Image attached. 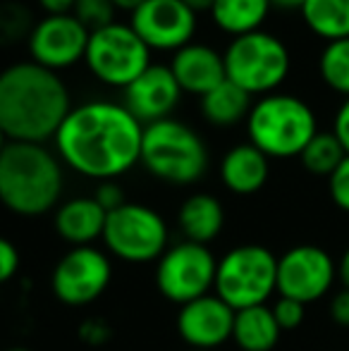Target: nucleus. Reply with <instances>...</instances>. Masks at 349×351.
Segmentation results:
<instances>
[{"label":"nucleus","mask_w":349,"mask_h":351,"mask_svg":"<svg viewBox=\"0 0 349 351\" xmlns=\"http://www.w3.org/2000/svg\"><path fill=\"white\" fill-rule=\"evenodd\" d=\"M144 125L125 103L86 101L70 110L56 134V153L77 175L115 180L139 162Z\"/></svg>","instance_id":"nucleus-1"},{"label":"nucleus","mask_w":349,"mask_h":351,"mask_svg":"<svg viewBox=\"0 0 349 351\" xmlns=\"http://www.w3.org/2000/svg\"><path fill=\"white\" fill-rule=\"evenodd\" d=\"M72 110L70 91L58 72L32 60L0 72V132L8 141L46 143Z\"/></svg>","instance_id":"nucleus-2"},{"label":"nucleus","mask_w":349,"mask_h":351,"mask_svg":"<svg viewBox=\"0 0 349 351\" xmlns=\"http://www.w3.org/2000/svg\"><path fill=\"white\" fill-rule=\"evenodd\" d=\"M62 194V162L46 143L8 141L0 153V204L22 217L53 210Z\"/></svg>","instance_id":"nucleus-3"},{"label":"nucleus","mask_w":349,"mask_h":351,"mask_svg":"<svg viewBox=\"0 0 349 351\" xmlns=\"http://www.w3.org/2000/svg\"><path fill=\"white\" fill-rule=\"evenodd\" d=\"M249 143L268 158L302 156L306 143L318 134L311 106L289 93H268L252 106L247 117Z\"/></svg>","instance_id":"nucleus-4"},{"label":"nucleus","mask_w":349,"mask_h":351,"mask_svg":"<svg viewBox=\"0 0 349 351\" xmlns=\"http://www.w3.org/2000/svg\"><path fill=\"white\" fill-rule=\"evenodd\" d=\"M139 162L168 184H194L208 170V148L189 125L168 117L144 127Z\"/></svg>","instance_id":"nucleus-5"},{"label":"nucleus","mask_w":349,"mask_h":351,"mask_svg":"<svg viewBox=\"0 0 349 351\" xmlns=\"http://www.w3.org/2000/svg\"><path fill=\"white\" fill-rule=\"evenodd\" d=\"M225 77L249 96H268L287 79L292 60L289 51L275 34L263 29L237 36L223 53Z\"/></svg>","instance_id":"nucleus-6"},{"label":"nucleus","mask_w":349,"mask_h":351,"mask_svg":"<svg viewBox=\"0 0 349 351\" xmlns=\"http://www.w3.org/2000/svg\"><path fill=\"white\" fill-rule=\"evenodd\" d=\"M213 289L232 311L263 306L278 291V258L265 246H237L218 261Z\"/></svg>","instance_id":"nucleus-7"},{"label":"nucleus","mask_w":349,"mask_h":351,"mask_svg":"<svg viewBox=\"0 0 349 351\" xmlns=\"http://www.w3.org/2000/svg\"><path fill=\"white\" fill-rule=\"evenodd\" d=\"M84 62L101 84L125 91L141 72L151 67V48L130 24L112 22L91 32Z\"/></svg>","instance_id":"nucleus-8"},{"label":"nucleus","mask_w":349,"mask_h":351,"mask_svg":"<svg viewBox=\"0 0 349 351\" xmlns=\"http://www.w3.org/2000/svg\"><path fill=\"white\" fill-rule=\"evenodd\" d=\"M103 241L115 258L151 263L168 251V225L149 206L125 204L108 213Z\"/></svg>","instance_id":"nucleus-9"},{"label":"nucleus","mask_w":349,"mask_h":351,"mask_svg":"<svg viewBox=\"0 0 349 351\" xmlns=\"http://www.w3.org/2000/svg\"><path fill=\"white\" fill-rule=\"evenodd\" d=\"M218 261L208 246L182 241L165 251L156 268V285L168 301L184 306L206 296L215 285Z\"/></svg>","instance_id":"nucleus-10"},{"label":"nucleus","mask_w":349,"mask_h":351,"mask_svg":"<svg viewBox=\"0 0 349 351\" xmlns=\"http://www.w3.org/2000/svg\"><path fill=\"white\" fill-rule=\"evenodd\" d=\"M91 32L75 14H46L27 38L29 58L51 72L75 67L84 60Z\"/></svg>","instance_id":"nucleus-11"},{"label":"nucleus","mask_w":349,"mask_h":351,"mask_svg":"<svg viewBox=\"0 0 349 351\" xmlns=\"http://www.w3.org/2000/svg\"><path fill=\"white\" fill-rule=\"evenodd\" d=\"M112 278L110 258L96 246H75L53 270V294L67 306H86L108 289Z\"/></svg>","instance_id":"nucleus-12"},{"label":"nucleus","mask_w":349,"mask_h":351,"mask_svg":"<svg viewBox=\"0 0 349 351\" xmlns=\"http://www.w3.org/2000/svg\"><path fill=\"white\" fill-rule=\"evenodd\" d=\"M337 278V265L326 249L302 244L278 258V291L280 296L311 304L330 291Z\"/></svg>","instance_id":"nucleus-13"},{"label":"nucleus","mask_w":349,"mask_h":351,"mask_svg":"<svg viewBox=\"0 0 349 351\" xmlns=\"http://www.w3.org/2000/svg\"><path fill=\"white\" fill-rule=\"evenodd\" d=\"M130 27L151 51H173L189 46L196 34V12L182 0H146L132 12Z\"/></svg>","instance_id":"nucleus-14"},{"label":"nucleus","mask_w":349,"mask_h":351,"mask_svg":"<svg viewBox=\"0 0 349 351\" xmlns=\"http://www.w3.org/2000/svg\"><path fill=\"white\" fill-rule=\"evenodd\" d=\"M232 325L234 311L215 294L189 301L177 315V332L191 349L213 351L232 339Z\"/></svg>","instance_id":"nucleus-15"},{"label":"nucleus","mask_w":349,"mask_h":351,"mask_svg":"<svg viewBox=\"0 0 349 351\" xmlns=\"http://www.w3.org/2000/svg\"><path fill=\"white\" fill-rule=\"evenodd\" d=\"M180 98L182 88L170 65H156V62H151L149 70L141 72L125 88V108L144 127L168 120L177 103H180Z\"/></svg>","instance_id":"nucleus-16"},{"label":"nucleus","mask_w":349,"mask_h":351,"mask_svg":"<svg viewBox=\"0 0 349 351\" xmlns=\"http://www.w3.org/2000/svg\"><path fill=\"white\" fill-rule=\"evenodd\" d=\"M170 70H173L182 93H194L199 98L206 96L208 91H213L218 84H223L228 79L225 77L223 53L206 46V43L194 41L173 53Z\"/></svg>","instance_id":"nucleus-17"},{"label":"nucleus","mask_w":349,"mask_h":351,"mask_svg":"<svg viewBox=\"0 0 349 351\" xmlns=\"http://www.w3.org/2000/svg\"><path fill=\"white\" fill-rule=\"evenodd\" d=\"M268 156L254 143H237L220 160V180L232 194H256L268 180Z\"/></svg>","instance_id":"nucleus-18"},{"label":"nucleus","mask_w":349,"mask_h":351,"mask_svg":"<svg viewBox=\"0 0 349 351\" xmlns=\"http://www.w3.org/2000/svg\"><path fill=\"white\" fill-rule=\"evenodd\" d=\"M108 213L98 206L96 199L80 196L70 199L56 210V230L67 244L91 246L96 239H103Z\"/></svg>","instance_id":"nucleus-19"},{"label":"nucleus","mask_w":349,"mask_h":351,"mask_svg":"<svg viewBox=\"0 0 349 351\" xmlns=\"http://www.w3.org/2000/svg\"><path fill=\"white\" fill-rule=\"evenodd\" d=\"M180 222L182 234L186 237V241L194 244H208L220 234L225 225V210L220 206V201L210 194H194L180 206Z\"/></svg>","instance_id":"nucleus-20"},{"label":"nucleus","mask_w":349,"mask_h":351,"mask_svg":"<svg viewBox=\"0 0 349 351\" xmlns=\"http://www.w3.org/2000/svg\"><path fill=\"white\" fill-rule=\"evenodd\" d=\"M280 325L268 306L234 311L232 339L242 351H273L280 339Z\"/></svg>","instance_id":"nucleus-21"},{"label":"nucleus","mask_w":349,"mask_h":351,"mask_svg":"<svg viewBox=\"0 0 349 351\" xmlns=\"http://www.w3.org/2000/svg\"><path fill=\"white\" fill-rule=\"evenodd\" d=\"M252 106V96L230 79H225L213 91L201 96V115L213 127H232L247 120Z\"/></svg>","instance_id":"nucleus-22"},{"label":"nucleus","mask_w":349,"mask_h":351,"mask_svg":"<svg viewBox=\"0 0 349 351\" xmlns=\"http://www.w3.org/2000/svg\"><path fill=\"white\" fill-rule=\"evenodd\" d=\"M270 8H273L270 0H215L210 8V17L220 32L237 38L258 32L268 19Z\"/></svg>","instance_id":"nucleus-23"},{"label":"nucleus","mask_w":349,"mask_h":351,"mask_svg":"<svg viewBox=\"0 0 349 351\" xmlns=\"http://www.w3.org/2000/svg\"><path fill=\"white\" fill-rule=\"evenodd\" d=\"M302 17L323 41L333 43L349 38V0H306Z\"/></svg>","instance_id":"nucleus-24"},{"label":"nucleus","mask_w":349,"mask_h":351,"mask_svg":"<svg viewBox=\"0 0 349 351\" xmlns=\"http://www.w3.org/2000/svg\"><path fill=\"white\" fill-rule=\"evenodd\" d=\"M302 162L311 175L330 177L337 170L342 160L347 158L342 143L335 139L333 132H318L311 141L306 143V148L302 151Z\"/></svg>","instance_id":"nucleus-25"},{"label":"nucleus","mask_w":349,"mask_h":351,"mask_svg":"<svg viewBox=\"0 0 349 351\" xmlns=\"http://www.w3.org/2000/svg\"><path fill=\"white\" fill-rule=\"evenodd\" d=\"M318 72L333 91L349 98V38L333 41L323 48Z\"/></svg>","instance_id":"nucleus-26"},{"label":"nucleus","mask_w":349,"mask_h":351,"mask_svg":"<svg viewBox=\"0 0 349 351\" xmlns=\"http://www.w3.org/2000/svg\"><path fill=\"white\" fill-rule=\"evenodd\" d=\"M34 24L29 17V10L19 3L0 5V46H8L19 38H29Z\"/></svg>","instance_id":"nucleus-27"},{"label":"nucleus","mask_w":349,"mask_h":351,"mask_svg":"<svg viewBox=\"0 0 349 351\" xmlns=\"http://www.w3.org/2000/svg\"><path fill=\"white\" fill-rule=\"evenodd\" d=\"M72 14L88 32H98V29L115 22V5L110 0H77Z\"/></svg>","instance_id":"nucleus-28"},{"label":"nucleus","mask_w":349,"mask_h":351,"mask_svg":"<svg viewBox=\"0 0 349 351\" xmlns=\"http://www.w3.org/2000/svg\"><path fill=\"white\" fill-rule=\"evenodd\" d=\"M304 308H306V304H302V301L280 296L278 304L273 306V315L280 330H297L304 323Z\"/></svg>","instance_id":"nucleus-29"},{"label":"nucleus","mask_w":349,"mask_h":351,"mask_svg":"<svg viewBox=\"0 0 349 351\" xmlns=\"http://www.w3.org/2000/svg\"><path fill=\"white\" fill-rule=\"evenodd\" d=\"M328 180H330V196L335 206L349 213V156L337 165V170Z\"/></svg>","instance_id":"nucleus-30"},{"label":"nucleus","mask_w":349,"mask_h":351,"mask_svg":"<svg viewBox=\"0 0 349 351\" xmlns=\"http://www.w3.org/2000/svg\"><path fill=\"white\" fill-rule=\"evenodd\" d=\"M112 330L108 323H103L101 318H88L80 325V337L82 342H86L88 347H101L110 339Z\"/></svg>","instance_id":"nucleus-31"},{"label":"nucleus","mask_w":349,"mask_h":351,"mask_svg":"<svg viewBox=\"0 0 349 351\" xmlns=\"http://www.w3.org/2000/svg\"><path fill=\"white\" fill-rule=\"evenodd\" d=\"M19 268V251L10 239L0 237V285L14 278Z\"/></svg>","instance_id":"nucleus-32"},{"label":"nucleus","mask_w":349,"mask_h":351,"mask_svg":"<svg viewBox=\"0 0 349 351\" xmlns=\"http://www.w3.org/2000/svg\"><path fill=\"white\" fill-rule=\"evenodd\" d=\"M93 199L98 201V206H101V208L106 210V213H110V210L120 208V206H125V194H122L120 184H117L115 180L101 182Z\"/></svg>","instance_id":"nucleus-33"},{"label":"nucleus","mask_w":349,"mask_h":351,"mask_svg":"<svg viewBox=\"0 0 349 351\" xmlns=\"http://www.w3.org/2000/svg\"><path fill=\"white\" fill-rule=\"evenodd\" d=\"M333 134H335V139L342 143V148L349 156V98H345V103L337 110L335 122H333Z\"/></svg>","instance_id":"nucleus-34"},{"label":"nucleus","mask_w":349,"mask_h":351,"mask_svg":"<svg viewBox=\"0 0 349 351\" xmlns=\"http://www.w3.org/2000/svg\"><path fill=\"white\" fill-rule=\"evenodd\" d=\"M330 318L342 328H349V289H342L330 301Z\"/></svg>","instance_id":"nucleus-35"},{"label":"nucleus","mask_w":349,"mask_h":351,"mask_svg":"<svg viewBox=\"0 0 349 351\" xmlns=\"http://www.w3.org/2000/svg\"><path fill=\"white\" fill-rule=\"evenodd\" d=\"M77 0H38L46 14H72Z\"/></svg>","instance_id":"nucleus-36"},{"label":"nucleus","mask_w":349,"mask_h":351,"mask_svg":"<svg viewBox=\"0 0 349 351\" xmlns=\"http://www.w3.org/2000/svg\"><path fill=\"white\" fill-rule=\"evenodd\" d=\"M337 278L342 280V285H345V289H349V249L342 254L340 263H337Z\"/></svg>","instance_id":"nucleus-37"},{"label":"nucleus","mask_w":349,"mask_h":351,"mask_svg":"<svg viewBox=\"0 0 349 351\" xmlns=\"http://www.w3.org/2000/svg\"><path fill=\"white\" fill-rule=\"evenodd\" d=\"M112 5H115V10H122V12H136V10L141 8V5L146 3V0H110Z\"/></svg>","instance_id":"nucleus-38"},{"label":"nucleus","mask_w":349,"mask_h":351,"mask_svg":"<svg viewBox=\"0 0 349 351\" xmlns=\"http://www.w3.org/2000/svg\"><path fill=\"white\" fill-rule=\"evenodd\" d=\"M182 3H184L191 12L199 14V12H210V8H213L215 0H182Z\"/></svg>","instance_id":"nucleus-39"},{"label":"nucleus","mask_w":349,"mask_h":351,"mask_svg":"<svg viewBox=\"0 0 349 351\" xmlns=\"http://www.w3.org/2000/svg\"><path fill=\"white\" fill-rule=\"evenodd\" d=\"M306 0H270L273 8H280V10H302Z\"/></svg>","instance_id":"nucleus-40"},{"label":"nucleus","mask_w":349,"mask_h":351,"mask_svg":"<svg viewBox=\"0 0 349 351\" xmlns=\"http://www.w3.org/2000/svg\"><path fill=\"white\" fill-rule=\"evenodd\" d=\"M5 143H8V139H5V136H3V132H0V153H3Z\"/></svg>","instance_id":"nucleus-41"},{"label":"nucleus","mask_w":349,"mask_h":351,"mask_svg":"<svg viewBox=\"0 0 349 351\" xmlns=\"http://www.w3.org/2000/svg\"><path fill=\"white\" fill-rule=\"evenodd\" d=\"M8 351H29V349H22V347H14V349H8Z\"/></svg>","instance_id":"nucleus-42"},{"label":"nucleus","mask_w":349,"mask_h":351,"mask_svg":"<svg viewBox=\"0 0 349 351\" xmlns=\"http://www.w3.org/2000/svg\"><path fill=\"white\" fill-rule=\"evenodd\" d=\"M191 351H204V349H191Z\"/></svg>","instance_id":"nucleus-43"}]
</instances>
